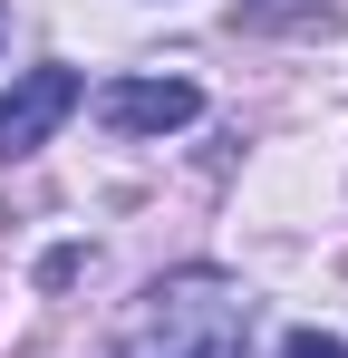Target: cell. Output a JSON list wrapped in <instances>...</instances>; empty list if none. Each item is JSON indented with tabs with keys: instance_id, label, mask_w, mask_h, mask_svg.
<instances>
[{
	"instance_id": "6da1fadb",
	"label": "cell",
	"mask_w": 348,
	"mask_h": 358,
	"mask_svg": "<svg viewBox=\"0 0 348 358\" xmlns=\"http://www.w3.org/2000/svg\"><path fill=\"white\" fill-rule=\"evenodd\" d=\"M252 339V291L232 271H165L126 310L116 358H242Z\"/></svg>"
},
{
	"instance_id": "7a4b0ae2",
	"label": "cell",
	"mask_w": 348,
	"mask_h": 358,
	"mask_svg": "<svg viewBox=\"0 0 348 358\" xmlns=\"http://www.w3.org/2000/svg\"><path fill=\"white\" fill-rule=\"evenodd\" d=\"M68 117H78V68H20L10 97H0V165L10 155H39Z\"/></svg>"
},
{
	"instance_id": "3957f363",
	"label": "cell",
	"mask_w": 348,
	"mask_h": 358,
	"mask_svg": "<svg viewBox=\"0 0 348 358\" xmlns=\"http://www.w3.org/2000/svg\"><path fill=\"white\" fill-rule=\"evenodd\" d=\"M97 117L116 136H174V126L203 117V87L194 78H116L107 97H97Z\"/></svg>"
},
{
	"instance_id": "277c9868",
	"label": "cell",
	"mask_w": 348,
	"mask_h": 358,
	"mask_svg": "<svg viewBox=\"0 0 348 358\" xmlns=\"http://www.w3.org/2000/svg\"><path fill=\"white\" fill-rule=\"evenodd\" d=\"M281 358H348V339H329V329H290Z\"/></svg>"
}]
</instances>
